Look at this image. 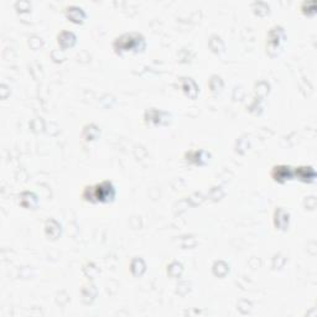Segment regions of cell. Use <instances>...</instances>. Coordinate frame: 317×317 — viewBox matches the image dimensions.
I'll return each instance as SVG.
<instances>
[{"instance_id":"obj_1","label":"cell","mask_w":317,"mask_h":317,"mask_svg":"<svg viewBox=\"0 0 317 317\" xmlns=\"http://www.w3.org/2000/svg\"><path fill=\"white\" fill-rule=\"evenodd\" d=\"M94 196H96V198H98V201H109V199H112L114 197L113 186L110 185L109 182L100 183V185H98L97 188H96Z\"/></svg>"}]
</instances>
